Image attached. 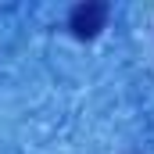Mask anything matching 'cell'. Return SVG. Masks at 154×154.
<instances>
[{
  "instance_id": "1",
  "label": "cell",
  "mask_w": 154,
  "mask_h": 154,
  "mask_svg": "<svg viewBox=\"0 0 154 154\" xmlns=\"http://www.w3.org/2000/svg\"><path fill=\"white\" fill-rule=\"evenodd\" d=\"M108 14H111V7L104 0H82L68 14V29H72L75 39H97L100 29L108 25Z\"/></svg>"
}]
</instances>
